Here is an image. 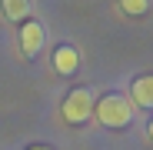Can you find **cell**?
I'll return each mask as SVG.
<instances>
[{
	"label": "cell",
	"instance_id": "1",
	"mask_svg": "<svg viewBox=\"0 0 153 150\" xmlns=\"http://www.w3.org/2000/svg\"><path fill=\"white\" fill-rule=\"evenodd\" d=\"M93 117L103 123V127L120 130V127H126V123H130L133 107H130V100H126L123 93H107V97H100L97 104H93Z\"/></svg>",
	"mask_w": 153,
	"mask_h": 150
},
{
	"label": "cell",
	"instance_id": "2",
	"mask_svg": "<svg viewBox=\"0 0 153 150\" xmlns=\"http://www.w3.org/2000/svg\"><path fill=\"white\" fill-rule=\"evenodd\" d=\"M93 104H97V97L90 87H76L63 97V120L67 123H87L93 117Z\"/></svg>",
	"mask_w": 153,
	"mask_h": 150
},
{
	"label": "cell",
	"instance_id": "3",
	"mask_svg": "<svg viewBox=\"0 0 153 150\" xmlns=\"http://www.w3.org/2000/svg\"><path fill=\"white\" fill-rule=\"evenodd\" d=\"M43 37H47V30H43L40 20H23L20 23V47H23L27 57H33L37 50L43 47Z\"/></svg>",
	"mask_w": 153,
	"mask_h": 150
},
{
	"label": "cell",
	"instance_id": "4",
	"mask_svg": "<svg viewBox=\"0 0 153 150\" xmlns=\"http://www.w3.org/2000/svg\"><path fill=\"white\" fill-rule=\"evenodd\" d=\"M76 67H80V54H76V47H70V43L57 47V54H53V70H57V73H76Z\"/></svg>",
	"mask_w": 153,
	"mask_h": 150
},
{
	"label": "cell",
	"instance_id": "5",
	"mask_svg": "<svg viewBox=\"0 0 153 150\" xmlns=\"http://www.w3.org/2000/svg\"><path fill=\"white\" fill-rule=\"evenodd\" d=\"M130 100H133L137 107H153V77H150V73H143V77L133 80V87H130Z\"/></svg>",
	"mask_w": 153,
	"mask_h": 150
},
{
	"label": "cell",
	"instance_id": "6",
	"mask_svg": "<svg viewBox=\"0 0 153 150\" xmlns=\"http://www.w3.org/2000/svg\"><path fill=\"white\" fill-rule=\"evenodd\" d=\"M4 17L7 20H27V13H30V0H4Z\"/></svg>",
	"mask_w": 153,
	"mask_h": 150
},
{
	"label": "cell",
	"instance_id": "7",
	"mask_svg": "<svg viewBox=\"0 0 153 150\" xmlns=\"http://www.w3.org/2000/svg\"><path fill=\"white\" fill-rule=\"evenodd\" d=\"M120 10L130 13V17H143L150 10V0H120Z\"/></svg>",
	"mask_w": 153,
	"mask_h": 150
},
{
	"label": "cell",
	"instance_id": "8",
	"mask_svg": "<svg viewBox=\"0 0 153 150\" xmlns=\"http://www.w3.org/2000/svg\"><path fill=\"white\" fill-rule=\"evenodd\" d=\"M30 150H50V147H30Z\"/></svg>",
	"mask_w": 153,
	"mask_h": 150
}]
</instances>
